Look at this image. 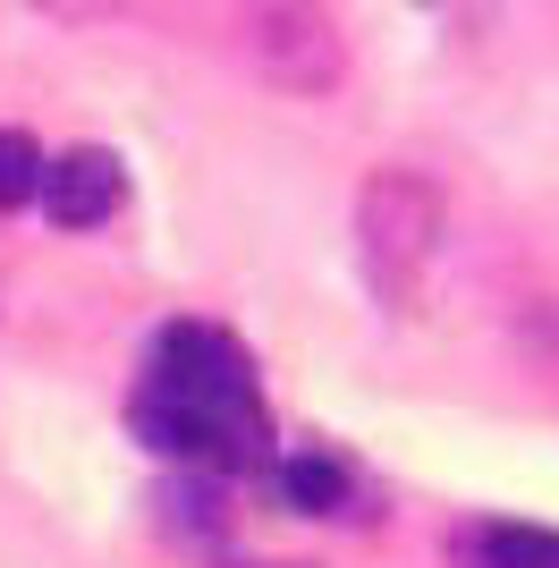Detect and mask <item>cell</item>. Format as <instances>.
Instances as JSON below:
<instances>
[{"label":"cell","instance_id":"6da1fadb","mask_svg":"<svg viewBox=\"0 0 559 568\" xmlns=\"http://www.w3.org/2000/svg\"><path fill=\"white\" fill-rule=\"evenodd\" d=\"M128 425L153 442L162 458L186 467H263V442H272V416H263L255 365L230 332L212 323H170L153 339V365H144L136 399H128Z\"/></svg>","mask_w":559,"mask_h":568},{"label":"cell","instance_id":"7a4b0ae2","mask_svg":"<svg viewBox=\"0 0 559 568\" xmlns=\"http://www.w3.org/2000/svg\"><path fill=\"white\" fill-rule=\"evenodd\" d=\"M441 246V187L424 170H373L356 187V263H365L373 297L390 314H407L424 297V263Z\"/></svg>","mask_w":559,"mask_h":568},{"label":"cell","instance_id":"3957f363","mask_svg":"<svg viewBox=\"0 0 559 568\" xmlns=\"http://www.w3.org/2000/svg\"><path fill=\"white\" fill-rule=\"evenodd\" d=\"M237 51L272 94H331L348 77V43H339L331 9H314V0H246Z\"/></svg>","mask_w":559,"mask_h":568},{"label":"cell","instance_id":"277c9868","mask_svg":"<svg viewBox=\"0 0 559 568\" xmlns=\"http://www.w3.org/2000/svg\"><path fill=\"white\" fill-rule=\"evenodd\" d=\"M119 195H128V170H119V153H102V144H77L60 162H43V213L60 221V230H102V221L119 213Z\"/></svg>","mask_w":559,"mask_h":568},{"label":"cell","instance_id":"5b68a950","mask_svg":"<svg viewBox=\"0 0 559 568\" xmlns=\"http://www.w3.org/2000/svg\"><path fill=\"white\" fill-rule=\"evenodd\" d=\"M475 560L484 568H559V535L551 526H484Z\"/></svg>","mask_w":559,"mask_h":568},{"label":"cell","instance_id":"8992f818","mask_svg":"<svg viewBox=\"0 0 559 568\" xmlns=\"http://www.w3.org/2000/svg\"><path fill=\"white\" fill-rule=\"evenodd\" d=\"M280 484H288V500H297V509H314V518H331V509L348 500V467H339V458H288V467H280Z\"/></svg>","mask_w":559,"mask_h":568},{"label":"cell","instance_id":"52a82bcc","mask_svg":"<svg viewBox=\"0 0 559 568\" xmlns=\"http://www.w3.org/2000/svg\"><path fill=\"white\" fill-rule=\"evenodd\" d=\"M26 195H43V144L26 128H0V213L26 204Z\"/></svg>","mask_w":559,"mask_h":568},{"label":"cell","instance_id":"ba28073f","mask_svg":"<svg viewBox=\"0 0 559 568\" xmlns=\"http://www.w3.org/2000/svg\"><path fill=\"white\" fill-rule=\"evenodd\" d=\"M517 348H526V356L542 365V374L559 382V297H542V306L526 314V323H517Z\"/></svg>","mask_w":559,"mask_h":568},{"label":"cell","instance_id":"9c48e42d","mask_svg":"<svg viewBox=\"0 0 559 568\" xmlns=\"http://www.w3.org/2000/svg\"><path fill=\"white\" fill-rule=\"evenodd\" d=\"M43 18H60V26H111L128 0H34Z\"/></svg>","mask_w":559,"mask_h":568}]
</instances>
